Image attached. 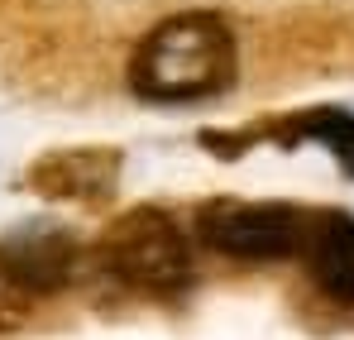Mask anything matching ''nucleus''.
<instances>
[{
  "label": "nucleus",
  "mask_w": 354,
  "mask_h": 340,
  "mask_svg": "<svg viewBox=\"0 0 354 340\" xmlns=\"http://www.w3.org/2000/svg\"><path fill=\"white\" fill-rule=\"evenodd\" d=\"M239 77L235 34L221 15L187 10L153 24L129 57V87L144 101H206L230 91Z\"/></svg>",
  "instance_id": "nucleus-1"
},
{
  "label": "nucleus",
  "mask_w": 354,
  "mask_h": 340,
  "mask_svg": "<svg viewBox=\"0 0 354 340\" xmlns=\"http://www.w3.org/2000/svg\"><path fill=\"white\" fill-rule=\"evenodd\" d=\"M96 259L111 278L149 297H177L192 283V244L182 226L158 206H134L115 226H106Z\"/></svg>",
  "instance_id": "nucleus-2"
},
{
  "label": "nucleus",
  "mask_w": 354,
  "mask_h": 340,
  "mask_svg": "<svg viewBox=\"0 0 354 340\" xmlns=\"http://www.w3.org/2000/svg\"><path fill=\"white\" fill-rule=\"evenodd\" d=\"M196 230L211 249L235 259H297L306 211L288 202H211Z\"/></svg>",
  "instance_id": "nucleus-3"
},
{
  "label": "nucleus",
  "mask_w": 354,
  "mask_h": 340,
  "mask_svg": "<svg viewBox=\"0 0 354 340\" xmlns=\"http://www.w3.org/2000/svg\"><path fill=\"white\" fill-rule=\"evenodd\" d=\"M0 259L10 264V274L24 283L34 302H44L72 278L82 244L62 221H24L10 235H0Z\"/></svg>",
  "instance_id": "nucleus-4"
},
{
  "label": "nucleus",
  "mask_w": 354,
  "mask_h": 340,
  "mask_svg": "<svg viewBox=\"0 0 354 340\" xmlns=\"http://www.w3.org/2000/svg\"><path fill=\"white\" fill-rule=\"evenodd\" d=\"M120 149L111 144H86V149H53L44 159L29 163V187L39 197H53V202H106L120 182Z\"/></svg>",
  "instance_id": "nucleus-5"
},
{
  "label": "nucleus",
  "mask_w": 354,
  "mask_h": 340,
  "mask_svg": "<svg viewBox=\"0 0 354 340\" xmlns=\"http://www.w3.org/2000/svg\"><path fill=\"white\" fill-rule=\"evenodd\" d=\"M254 139H273V144H321V149H330L335 154V163L345 177H354V111H340V106H316V111H297L288 120H268V125H254V129H244V134H206V144H230L225 149V159L230 154H244V144H254Z\"/></svg>",
  "instance_id": "nucleus-6"
},
{
  "label": "nucleus",
  "mask_w": 354,
  "mask_h": 340,
  "mask_svg": "<svg viewBox=\"0 0 354 340\" xmlns=\"http://www.w3.org/2000/svg\"><path fill=\"white\" fill-rule=\"evenodd\" d=\"M297 259L311 283L335 307H354V216L350 211H306V235Z\"/></svg>",
  "instance_id": "nucleus-7"
},
{
  "label": "nucleus",
  "mask_w": 354,
  "mask_h": 340,
  "mask_svg": "<svg viewBox=\"0 0 354 340\" xmlns=\"http://www.w3.org/2000/svg\"><path fill=\"white\" fill-rule=\"evenodd\" d=\"M29 312H34V297H29L24 283L10 274V264L0 259V331H15Z\"/></svg>",
  "instance_id": "nucleus-8"
}]
</instances>
